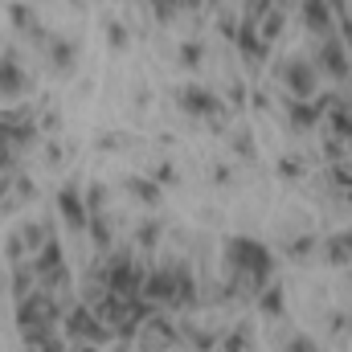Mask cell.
<instances>
[{
	"label": "cell",
	"mask_w": 352,
	"mask_h": 352,
	"mask_svg": "<svg viewBox=\"0 0 352 352\" xmlns=\"http://www.w3.org/2000/svg\"><path fill=\"white\" fill-rule=\"evenodd\" d=\"M230 266L242 270L250 283H263L266 270H270V254H266L254 238H234L230 242Z\"/></svg>",
	"instance_id": "cell-1"
},
{
	"label": "cell",
	"mask_w": 352,
	"mask_h": 352,
	"mask_svg": "<svg viewBox=\"0 0 352 352\" xmlns=\"http://www.w3.org/2000/svg\"><path fill=\"white\" fill-rule=\"evenodd\" d=\"M102 283H107V291H115L123 299H135V291L144 287V274H135V266L119 254V258H111L102 266Z\"/></svg>",
	"instance_id": "cell-2"
},
{
	"label": "cell",
	"mask_w": 352,
	"mask_h": 352,
	"mask_svg": "<svg viewBox=\"0 0 352 352\" xmlns=\"http://www.w3.org/2000/svg\"><path fill=\"white\" fill-rule=\"evenodd\" d=\"M180 107H184L188 115H201V119H205V115H217V111H221V98L209 94L205 87H184L180 90Z\"/></svg>",
	"instance_id": "cell-3"
},
{
	"label": "cell",
	"mask_w": 352,
	"mask_h": 352,
	"mask_svg": "<svg viewBox=\"0 0 352 352\" xmlns=\"http://www.w3.org/2000/svg\"><path fill=\"white\" fill-rule=\"evenodd\" d=\"M303 25H307V33L328 37L332 33V8H328V0H303Z\"/></svg>",
	"instance_id": "cell-4"
},
{
	"label": "cell",
	"mask_w": 352,
	"mask_h": 352,
	"mask_svg": "<svg viewBox=\"0 0 352 352\" xmlns=\"http://www.w3.org/2000/svg\"><path fill=\"white\" fill-rule=\"evenodd\" d=\"M283 74H287V87H291V94H299V98H307L311 90H316V70L307 66V62H287L283 66Z\"/></svg>",
	"instance_id": "cell-5"
},
{
	"label": "cell",
	"mask_w": 352,
	"mask_h": 352,
	"mask_svg": "<svg viewBox=\"0 0 352 352\" xmlns=\"http://www.w3.org/2000/svg\"><path fill=\"white\" fill-rule=\"evenodd\" d=\"M58 205H62V217L70 221V230H87V205H82V197H78V188H62V197H58Z\"/></svg>",
	"instance_id": "cell-6"
},
{
	"label": "cell",
	"mask_w": 352,
	"mask_h": 352,
	"mask_svg": "<svg viewBox=\"0 0 352 352\" xmlns=\"http://www.w3.org/2000/svg\"><path fill=\"white\" fill-rule=\"evenodd\" d=\"M37 270H41V278H50L54 287L62 283V246H58V242H45V250H41V258H37Z\"/></svg>",
	"instance_id": "cell-7"
},
{
	"label": "cell",
	"mask_w": 352,
	"mask_h": 352,
	"mask_svg": "<svg viewBox=\"0 0 352 352\" xmlns=\"http://www.w3.org/2000/svg\"><path fill=\"white\" fill-rule=\"evenodd\" d=\"M25 90V70L16 58H0V94H21Z\"/></svg>",
	"instance_id": "cell-8"
},
{
	"label": "cell",
	"mask_w": 352,
	"mask_h": 352,
	"mask_svg": "<svg viewBox=\"0 0 352 352\" xmlns=\"http://www.w3.org/2000/svg\"><path fill=\"white\" fill-rule=\"evenodd\" d=\"M70 332H74V336H87V340H102V324L90 316L87 307H78V311L70 316Z\"/></svg>",
	"instance_id": "cell-9"
},
{
	"label": "cell",
	"mask_w": 352,
	"mask_h": 352,
	"mask_svg": "<svg viewBox=\"0 0 352 352\" xmlns=\"http://www.w3.org/2000/svg\"><path fill=\"white\" fill-rule=\"evenodd\" d=\"M320 62H324V66H328V74H336V78H344V74H349L344 50H340L336 41H324V45H320Z\"/></svg>",
	"instance_id": "cell-10"
},
{
	"label": "cell",
	"mask_w": 352,
	"mask_h": 352,
	"mask_svg": "<svg viewBox=\"0 0 352 352\" xmlns=\"http://www.w3.org/2000/svg\"><path fill=\"white\" fill-rule=\"evenodd\" d=\"M50 62H54L58 70H70V66H74V50H70V41L54 37V41H50Z\"/></svg>",
	"instance_id": "cell-11"
},
{
	"label": "cell",
	"mask_w": 352,
	"mask_h": 352,
	"mask_svg": "<svg viewBox=\"0 0 352 352\" xmlns=\"http://www.w3.org/2000/svg\"><path fill=\"white\" fill-rule=\"evenodd\" d=\"M287 107H291V123H295V127H311V123L320 119L316 107H307V98H291Z\"/></svg>",
	"instance_id": "cell-12"
},
{
	"label": "cell",
	"mask_w": 352,
	"mask_h": 352,
	"mask_svg": "<svg viewBox=\"0 0 352 352\" xmlns=\"http://www.w3.org/2000/svg\"><path fill=\"white\" fill-rule=\"evenodd\" d=\"M332 127H336L340 135H349V140H352V107H349V102L332 107Z\"/></svg>",
	"instance_id": "cell-13"
},
{
	"label": "cell",
	"mask_w": 352,
	"mask_h": 352,
	"mask_svg": "<svg viewBox=\"0 0 352 352\" xmlns=\"http://www.w3.org/2000/svg\"><path fill=\"white\" fill-rule=\"evenodd\" d=\"M127 188H131L135 197H144L148 205H156V201H160V188H156V184H148V180H131Z\"/></svg>",
	"instance_id": "cell-14"
},
{
	"label": "cell",
	"mask_w": 352,
	"mask_h": 352,
	"mask_svg": "<svg viewBox=\"0 0 352 352\" xmlns=\"http://www.w3.org/2000/svg\"><path fill=\"white\" fill-rule=\"evenodd\" d=\"M278 307H283V291H278V287H270V291L263 295V311H266V316H274Z\"/></svg>",
	"instance_id": "cell-15"
},
{
	"label": "cell",
	"mask_w": 352,
	"mask_h": 352,
	"mask_svg": "<svg viewBox=\"0 0 352 352\" xmlns=\"http://www.w3.org/2000/svg\"><path fill=\"white\" fill-rule=\"evenodd\" d=\"M8 16H12V25H16V29H29V25H33V16H29V8H25V4H12V8H8Z\"/></svg>",
	"instance_id": "cell-16"
},
{
	"label": "cell",
	"mask_w": 352,
	"mask_h": 352,
	"mask_svg": "<svg viewBox=\"0 0 352 352\" xmlns=\"http://www.w3.org/2000/svg\"><path fill=\"white\" fill-rule=\"evenodd\" d=\"M107 41H111L115 50H123V45H127V33H123V25H107Z\"/></svg>",
	"instance_id": "cell-17"
},
{
	"label": "cell",
	"mask_w": 352,
	"mask_h": 352,
	"mask_svg": "<svg viewBox=\"0 0 352 352\" xmlns=\"http://www.w3.org/2000/svg\"><path fill=\"white\" fill-rule=\"evenodd\" d=\"M180 62H184V66H197V62H201V45H184V50H180Z\"/></svg>",
	"instance_id": "cell-18"
},
{
	"label": "cell",
	"mask_w": 352,
	"mask_h": 352,
	"mask_svg": "<svg viewBox=\"0 0 352 352\" xmlns=\"http://www.w3.org/2000/svg\"><path fill=\"white\" fill-rule=\"evenodd\" d=\"M156 180H160V184H173L176 176H173V164H160V168H156Z\"/></svg>",
	"instance_id": "cell-19"
},
{
	"label": "cell",
	"mask_w": 352,
	"mask_h": 352,
	"mask_svg": "<svg viewBox=\"0 0 352 352\" xmlns=\"http://www.w3.org/2000/svg\"><path fill=\"white\" fill-rule=\"evenodd\" d=\"M291 352H316V349H311L307 340H295V344H291Z\"/></svg>",
	"instance_id": "cell-20"
},
{
	"label": "cell",
	"mask_w": 352,
	"mask_h": 352,
	"mask_svg": "<svg viewBox=\"0 0 352 352\" xmlns=\"http://www.w3.org/2000/svg\"><path fill=\"white\" fill-rule=\"evenodd\" d=\"M344 246H349V254H352V234H349V238H344Z\"/></svg>",
	"instance_id": "cell-21"
}]
</instances>
